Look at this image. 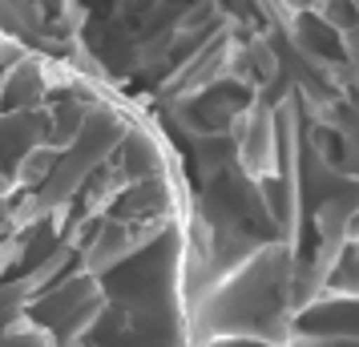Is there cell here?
<instances>
[{"mask_svg": "<svg viewBox=\"0 0 359 347\" xmlns=\"http://www.w3.org/2000/svg\"><path fill=\"white\" fill-rule=\"evenodd\" d=\"M210 347H283V343H262V339H226V335H222V339H214Z\"/></svg>", "mask_w": 359, "mask_h": 347, "instance_id": "obj_3", "label": "cell"}, {"mask_svg": "<svg viewBox=\"0 0 359 347\" xmlns=\"http://www.w3.org/2000/svg\"><path fill=\"white\" fill-rule=\"evenodd\" d=\"M327 291H339V295H359V238H347L339 250H335V259L327 266Z\"/></svg>", "mask_w": 359, "mask_h": 347, "instance_id": "obj_2", "label": "cell"}, {"mask_svg": "<svg viewBox=\"0 0 359 347\" xmlns=\"http://www.w3.org/2000/svg\"><path fill=\"white\" fill-rule=\"evenodd\" d=\"M299 263L291 247H259L250 259L230 271L202 303V323L210 335L226 339H262L287 343L291 311L303 307L299 299Z\"/></svg>", "mask_w": 359, "mask_h": 347, "instance_id": "obj_1", "label": "cell"}]
</instances>
